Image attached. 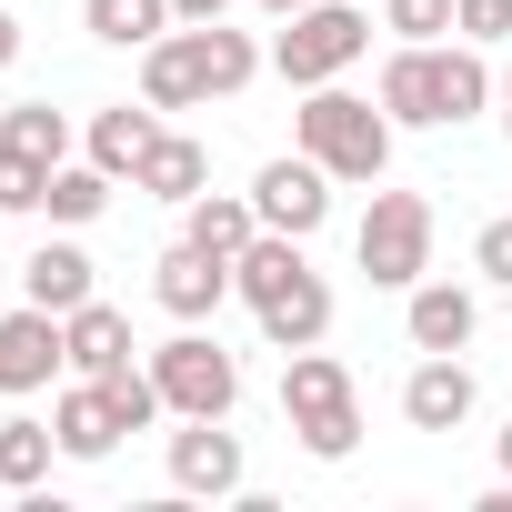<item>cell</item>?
Segmentation results:
<instances>
[{
  "label": "cell",
  "mask_w": 512,
  "mask_h": 512,
  "mask_svg": "<svg viewBox=\"0 0 512 512\" xmlns=\"http://www.w3.org/2000/svg\"><path fill=\"white\" fill-rule=\"evenodd\" d=\"M292 141H302L332 181H382V161H392V111L362 101V91H342V81H322V91H302Z\"/></svg>",
  "instance_id": "obj_1"
},
{
  "label": "cell",
  "mask_w": 512,
  "mask_h": 512,
  "mask_svg": "<svg viewBox=\"0 0 512 512\" xmlns=\"http://www.w3.org/2000/svg\"><path fill=\"white\" fill-rule=\"evenodd\" d=\"M282 422H292V442L312 452V462H352V442H362V392H352V372L312 342V352H282Z\"/></svg>",
  "instance_id": "obj_2"
},
{
  "label": "cell",
  "mask_w": 512,
  "mask_h": 512,
  "mask_svg": "<svg viewBox=\"0 0 512 512\" xmlns=\"http://www.w3.org/2000/svg\"><path fill=\"white\" fill-rule=\"evenodd\" d=\"M352 262H362L372 292H412L432 272V201L422 191H372V211L352 231Z\"/></svg>",
  "instance_id": "obj_3"
},
{
  "label": "cell",
  "mask_w": 512,
  "mask_h": 512,
  "mask_svg": "<svg viewBox=\"0 0 512 512\" xmlns=\"http://www.w3.org/2000/svg\"><path fill=\"white\" fill-rule=\"evenodd\" d=\"M362 51H372L362 0H312V11H292V21H282V41H272V71H282L292 91H322V81H342Z\"/></svg>",
  "instance_id": "obj_4"
},
{
  "label": "cell",
  "mask_w": 512,
  "mask_h": 512,
  "mask_svg": "<svg viewBox=\"0 0 512 512\" xmlns=\"http://www.w3.org/2000/svg\"><path fill=\"white\" fill-rule=\"evenodd\" d=\"M151 382H161L171 422H231V402H241V362H231L211 332H171V342L151 352Z\"/></svg>",
  "instance_id": "obj_5"
},
{
  "label": "cell",
  "mask_w": 512,
  "mask_h": 512,
  "mask_svg": "<svg viewBox=\"0 0 512 512\" xmlns=\"http://www.w3.org/2000/svg\"><path fill=\"white\" fill-rule=\"evenodd\" d=\"M251 211H262V231L312 241V231L332 221V171H322L312 151H282V161H262V181H251Z\"/></svg>",
  "instance_id": "obj_6"
},
{
  "label": "cell",
  "mask_w": 512,
  "mask_h": 512,
  "mask_svg": "<svg viewBox=\"0 0 512 512\" xmlns=\"http://www.w3.org/2000/svg\"><path fill=\"white\" fill-rule=\"evenodd\" d=\"M51 372H71L61 312H41V302L0 312V402H21V392H51Z\"/></svg>",
  "instance_id": "obj_7"
},
{
  "label": "cell",
  "mask_w": 512,
  "mask_h": 512,
  "mask_svg": "<svg viewBox=\"0 0 512 512\" xmlns=\"http://www.w3.org/2000/svg\"><path fill=\"white\" fill-rule=\"evenodd\" d=\"M372 101L392 111V131H452V111H442V41H402L382 61V91Z\"/></svg>",
  "instance_id": "obj_8"
},
{
  "label": "cell",
  "mask_w": 512,
  "mask_h": 512,
  "mask_svg": "<svg viewBox=\"0 0 512 512\" xmlns=\"http://www.w3.org/2000/svg\"><path fill=\"white\" fill-rule=\"evenodd\" d=\"M151 302H161L171 322H211V312L231 302V262L201 251V241H171L161 262H151Z\"/></svg>",
  "instance_id": "obj_9"
},
{
  "label": "cell",
  "mask_w": 512,
  "mask_h": 512,
  "mask_svg": "<svg viewBox=\"0 0 512 512\" xmlns=\"http://www.w3.org/2000/svg\"><path fill=\"white\" fill-rule=\"evenodd\" d=\"M171 492H191V502H231V492H241V432H221V422H181V432H171Z\"/></svg>",
  "instance_id": "obj_10"
},
{
  "label": "cell",
  "mask_w": 512,
  "mask_h": 512,
  "mask_svg": "<svg viewBox=\"0 0 512 512\" xmlns=\"http://www.w3.org/2000/svg\"><path fill=\"white\" fill-rule=\"evenodd\" d=\"M141 101H151V111L211 101V61H201V31H191V21H171V31L141 51Z\"/></svg>",
  "instance_id": "obj_11"
},
{
  "label": "cell",
  "mask_w": 512,
  "mask_h": 512,
  "mask_svg": "<svg viewBox=\"0 0 512 512\" xmlns=\"http://www.w3.org/2000/svg\"><path fill=\"white\" fill-rule=\"evenodd\" d=\"M402 422L412 432H462L472 422V362L462 352H422L412 382H402Z\"/></svg>",
  "instance_id": "obj_12"
},
{
  "label": "cell",
  "mask_w": 512,
  "mask_h": 512,
  "mask_svg": "<svg viewBox=\"0 0 512 512\" xmlns=\"http://www.w3.org/2000/svg\"><path fill=\"white\" fill-rule=\"evenodd\" d=\"M402 332H412V352H462L472 332H482V302L462 292V282H412V302H402Z\"/></svg>",
  "instance_id": "obj_13"
},
{
  "label": "cell",
  "mask_w": 512,
  "mask_h": 512,
  "mask_svg": "<svg viewBox=\"0 0 512 512\" xmlns=\"http://www.w3.org/2000/svg\"><path fill=\"white\" fill-rule=\"evenodd\" d=\"M51 432H61V462H111V442H121V412H111V392L81 372V382L51 402Z\"/></svg>",
  "instance_id": "obj_14"
},
{
  "label": "cell",
  "mask_w": 512,
  "mask_h": 512,
  "mask_svg": "<svg viewBox=\"0 0 512 512\" xmlns=\"http://www.w3.org/2000/svg\"><path fill=\"white\" fill-rule=\"evenodd\" d=\"M101 282H91V251L81 241H41L31 262H21V302H41V312H81Z\"/></svg>",
  "instance_id": "obj_15"
},
{
  "label": "cell",
  "mask_w": 512,
  "mask_h": 512,
  "mask_svg": "<svg viewBox=\"0 0 512 512\" xmlns=\"http://www.w3.org/2000/svg\"><path fill=\"white\" fill-rule=\"evenodd\" d=\"M302 272H312V262H302V241H292V231H251V241H241V262H231V292L262 312V302H282Z\"/></svg>",
  "instance_id": "obj_16"
},
{
  "label": "cell",
  "mask_w": 512,
  "mask_h": 512,
  "mask_svg": "<svg viewBox=\"0 0 512 512\" xmlns=\"http://www.w3.org/2000/svg\"><path fill=\"white\" fill-rule=\"evenodd\" d=\"M81 141H91V161H101L111 181H131V171L151 161V141H161V111H151V101H141V111H131V101H121V111H91Z\"/></svg>",
  "instance_id": "obj_17"
},
{
  "label": "cell",
  "mask_w": 512,
  "mask_h": 512,
  "mask_svg": "<svg viewBox=\"0 0 512 512\" xmlns=\"http://www.w3.org/2000/svg\"><path fill=\"white\" fill-rule=\"evenodd\" d=\"M131 191H151V201H201V191H211V151H201L191 131H161L151 161L131 171Z\"/></svg>",
  "instance_id": "obj_18"
},
{
  "label": "cell",
  "mask_w": 512,
  "mask_h": 512,
  "mask_svg": "<svg viewBox=\"0 0 512 512\" xmlns=\"http://www.w3.org/2000/svg\"><path fill=\"white\" fill-rule=\"evenodd\" d=\"M61 342H71V372H91V382L131 362V322H121V312H111L101 292H91L81 312H61Z\"/></svg>",
  "instance_id": "obj_19"
},
{
  "label": "cell",
  "mask_w": 512,
  "mask_h": 512,
  "mask_svg": "<svg viewBox=\"0 0 512 512\" xmlns=\"http://www.w3.org/2000/svg\"><path fill=\"white\" fill-rule=\"evenodd\" d=\"M251 231H262L251 191H201V201H181V241L221 251V262H241V241H251Z\"/></svg>",
  "instance_id": "obj_20"
},
{
  "label": "cell",
  "mask_w": 512,
  "mask_h": 512,
  "mask_svg": "<svg viewBox=\"0 0 512 512\" xmlns=\"http://www.w3.org/2000/svg\"><path fill=\"white\" fill-rule=\"evenodd\" d=\"M262 332H272V352H312V342L332 332V282H322V272H302L282 302H262Z\"/></svg>",
  "instance_id": "obj_21"
},
{
  "label": "cell",
  "mask_w": 512,
  "mask_h": 512,
  "mask_svg": "<svg viewBox=\"0 0 512 512\" xmlns=\"http://www.w3.org/2000/svg\"><path fill=\"white\" fill-rule=\"evenodd\" d=\"M171 21H181L171 0H81V31H91V41H111V51H151Z\"/></svg>",
  "instance_id": "obj_22"
},
{
  "label": "cell",
  "mask_w": 512,
  "mask_h": 512,
  "mask_svg": "<svg viewBox=\"0 0 512 512\" xmlns=\"http://www.w3.org/2000/svg\"><path fill=\"white\" fill-rule=\"evenodd\" d=\"M51 462H61V432H51V422H31V412L0 422V482H11V492H41Z\"/></svg>",
  "instance_id": "obj_23"
},
{
  "label": "cell",
  "mask_w": 512,
  "mask_h": 512,
  "mask_svg": "<svg viewBox=\"0 0 512 512\" xmlns=\"http://www.w3.org/2000/svg\"><path fill=\"white\" fill-rule=\"evenodd\" d=\"M41 211H51L61 231L101 221V211H111V171H101V161H61V171H51V191H41Z\"/></svg>",
  "instance_id": "obj_24"
},
{
  "label": "cell",
  "mask_w": 512,
  "mask_h": 512,
  "mask_svg": "<svg viewBox=\"0 0 512 512\" xmlns=\"http://www.w3.org/2000/svg\"><path fill=\"white\" fill-rule=\"evenodd\" d=\"M0 141L61 171V161H71V111H51V101H21V111H0Z\"/></svg>",
  "instance_id": "obj_25"
},
{
  "label": "cell",
  "mask_w": 512,
  "mask_h": 512,
  "mask_svg": "<svg viewBox=\"0 0 512 512\" xmlns=\"http://www.w3.org/2000/svg\"><path fill=\"white\" fill-rule=\"evenodd\" d=\"M191 31H201V61H211V101L251 91V71H262V51H251V31H231V21H191Z\"/></svg>",
  "instance_id": "obj_26"
},
{
  "label": "cell",
  "mask_w": 512,
  "mask_h": 512,
  "mask_svg": "<svg viewBox=\"0 0 512 512\" xmlns=\"http://www.w3.org/2000/svg\"><path fill=\"white\" fill-rule=\"evenodd\" d=\"M101 392H111L121 432H151V422L171 412V402H161V382H151V362H141V372H131V362H121V372H101Z\"/></svg>",
  "instance_id": "obj_27"
},
{
  "label": "cell",
  "mask_w": 512,
  "mask_h": 512,
  "mask_svg": "<svg viewBox=\"0 0 512 512\" xmlns=\"http://www.w3.org/2000/svg\"><path fill=\"white\" fill-rule=\"evenodd\" d=\"M41 191H51V161H31V151L0 141V211H41Z\"/></svg>",
  "instance_id": "obj_28"
},
{
  "label": "cell",
  "mask_w": 512,
  "mask_h": 512,
  "mask_svg": "<svg viewBox=\"0 0 512 512\" xmlns=\"http://www.w3.org/2000/svg\"><path fill=\"white\" fill-rule=\"evenodd\" d=\"M382 31H402V41H442V31H452V0H382Z\"/></svg>",
  "instance_id": "obj_29"
},
{
  "label": "cell",
  "mask_w": 512,
  "mask_h": 512,
  "mask_svg": "<svg viewBox=\"0 0 512 512\" xmlns=\"http://www.w3.org/2000/svg\"><path fill=\"white\" fill-rule=\"evenodd\" d=\"M452 31L482 41V51H502L512 41V0H452Z\"/></svg>",
  "instance_id": "obj_30"
},
{
  "label": "cell",
  "mask_w": 512,
  "mask_h": 512,
  "mask_svg": "<svg viewBox=\"0 0 512 512\" xmlns=\"http://www.w3.org/2000/svg\"><path fill=\"white\" fill-rule=\"evenodd\" d=\"M472 262H482V282H502V292H512V211H502V221H482Z\"/></svg>",
  "instance_id": "obj_31"
},
{
  "label": "cell",
  "mask_w": 512,
  "mask_h": 512,
  "mask_svg": "<svg viewBox=\"0 0 512 512\" xmlns=\"http://www.w3.org/2000/svg\"><path fill=\"white\" fill-rule=\"evenodd\" d=\"M21 61V21H11V0H0V71Z\"/></svg>",
  "instance_id": "obj_32"
},
{
  "label": "cell",
  "mask_w": 512,
  "mask_h": 512,
  "mask_svg": "<svg viewBox=\"0 0 512 512\" xmlns=\"http://www.w3.org/2000/svg\"><path fill=\"white\" fill-rule=\"evenodd\" d=\"M181 21H231V0H171Z\"/></svg>",
  "instance_id": "obj_33"
},
{
  "label": "cell",
  "mask_w": 512,
  "mask_h": 512,
  "mask_svg": "<svg viewBox=\"0 0 512 512\" xmlns=\"http://www.w3.org/2000/svg\"><path fill=\"white\" fill-rule=\"evenodd\" d=\"M251 11H272V21H292V11H312V0H251Z\"/></svg>",
  "instance_id": "obj_34"
},
{
  "label": "cell",
  "mask_w": 512,
  "mask_h": 512,
  "mask_svg": "<svg viewBox=\"0 0 512 512\" xmlns=\"http://www.w3.org/2000/svg\"><path fill=\"white\" fill-rule=\"evenodd\" d=\"M502 131H512V61H502Z\"/></svg>",
  "instance_id": "obj_35"
},
{
  "label": "cell",
  "mask_w": 512,
  "mask_h": 512,
  "mask_svg": "<svg viewBox=\"0 0 512 512\" xmlns=\"http://www.w3.org/2000/svg\"><path fill=\"white\" fill-rule=\"evenodd\" d=\"M492 452H502V472H512V422H502V442H492Z\"/></svg>",
  "instance_id": "obj_36"
},
{
  "label": "cell",
  "mask_w": 512,
  "mask_h": 512,
  "mask_svg": "<svg viewBox=\"0 0 512 512\" xmlns=\"http://www.w3.org/2000/svg\"><path fill=\"white\" fill-rule=\"evenodd\" d=\"M0 221H11V211H0Z\"/></svg>",
  "instance_id": "obj_37"
},
{
  "label": "cell",
  "mask_w": 512,
  "mask_h": 512,
  "mask_svg": "<svg viewBox=\"0 0 512 512\" xmlns=\"http://www.w3.org/2000/svg\"><path fill=\"white\" fill-rule=\"evenodd\" d=\"M0 492H11V482H0Z\"/></svg>",
  "instance_id": "obj_38"
}]
</instances>
